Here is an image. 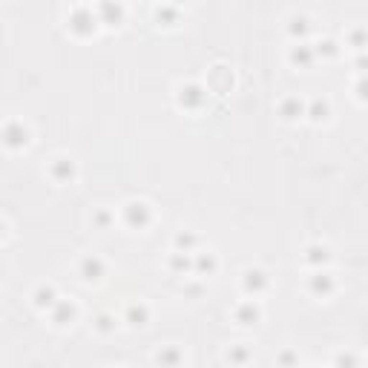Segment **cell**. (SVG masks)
Segmentation results:
<instances>
[{"label": "cell", "mask_w": 368, "mask_h": 368, "mask_svg": "<svg viewBox=\"0 0 368 368\" xmlns=\"http://www.w3.org/2000/svg\"><path fill=\"white\" fill-rule=\"evenodd\" d=\"M259 285H265L262 273L259 270H250V273H247V288H259Z\"/></svg>", "instance_id": "8992f818"}, {"label": "cell", "mask_w": 368, "mask_h": 368, "mask_svg": "<svg viewBox=\"0 0 368 368\" xmlns=\"http://www.w3.org/2000/svg\"><path fill=\"white\" fill-rule=\"evenodd\" d=\"M130 221L132 224H135V221L144 224V221H147V207H144V204H130Z\"/></svg>", "instance_id": "7a4b0ae2"}, {"label": "cell", "mask_w": 368, "mask_h": 368, "mask_svg": "<svg viewBox=\"0 0 368 368\" xmlns=\"http://www.w3.org/2000/svg\"><path fill=\"white\" fill-rule=\"evenodd\" d=\"M360 95H363V98H368V81H366V84H360Z\"/></svg>", "instance_id": "ba28073f"}, {"label": "cell", "mask_w": 368, "mask_h": 368, "mask_svg": "<svg viewBox=\"0 0 368 368\" xmlns=\"http://www.w3.org/2000/svg\"><path fill=\"white\" fill-rule=\"evenodd\" d=\"M95 21V18H92V15H89V12H75V15H72V29H78V32H87L89 26L87 23H92ZM92 26H95V23H92Z\"/></svg>", "instance_id": "6da1fadb"}, {"label": "cell", "mask_w": 368, "mask_h": 368, "mask_svg": "<svg viewBox=\"0 0 368 368\" xmlns=\"http://www.w3.org/2000/svg\"><path fill=\"white\" fill-rule=\"evenodd\" d=\"M322 115H325V104L317 101V104H314V118H322Z\"/></svg>", "instance_id": "52a82bcc"}, {"label": "cell", "mask_w": 368, "mask_h": 368, "mask_svg": "<svg viewBox=\"0 0 368 368\" xmlns=\"http://www.w3.org/2000/svg\"><path fill=\"white\" fill-rule=\"evenodd\" d=\"M296 112H302V104H296V101L285 104V118H296Z\"/></svg>", "instance_id": "5b68a950"}, {"label": "cell", "mask_w": 368, "mask_h": 368, "mask_svg": "<svg viewBox=\"0 0 368 368\" xmlns=\"http://www.w3.org/2000/svg\"><path fill=\"white\" fill-rule=\"evenodd\" d=\"M52 296H55V291H52V288H41V291H38V299H35V302H38V305H52V302H55Z\"/></svg>", "instance_id": "277c9868"}, {"label": "cell", "mask_w": 368, "mask_h": 368, "mask_svg": "<svg viewBox=\"0 0 368 368\" xmlns=\"http://www.w3.org/2000/svg\"><path fill=\"white\" fill-rule=\"evenodd\" d=\"M98 273H101V262L98 259L84 262V276H87V279H98Z\"/></svg>", "instance_id": "3957f363"}]
</instances>
